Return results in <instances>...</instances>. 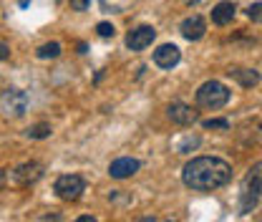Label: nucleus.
Here are the masks:
<instances>
[{
    "mask_svg": "<svg viewBox=\"0 0 262 222\" xmlns=\"http://www.w3.org/2000/svg\"><path fill=\"white\" fill-rule=\"evenodd\" d=\"M229 179H232V167L220 157H194L182 169V182L194 192L220 190Z\"/></svg>",
    "mask_w": 262,
    "mask_h": 222,
    "instance_id": "f257e3e1",
    "label": "nucleus"
},
{
    "mask_svg": "<svg viewBox=\"0 0 262 222\" xmlns=\"http://www.w3.org/2000/svg\"><path fill=\"white\" fill-rule=\"evenodd\" d=\"M260 197H262V162H257V164L247 172V177H245V182H242L239 212H242V215L252 212V210L257 207V199H260Z\"/></svg>",
    "mask_w": 262,
    "mask_h": 222,
    "instance_id": "f03ea898",
    "label": "nucleus"
},
{
    "mask_svg": "<svg viewBox=\"0 0 262 222\" xmlns=\"http://www.w3.org/2000/svg\"><path fill=\"white\" fill-rule=\"evenodd\" d=\"M227 101H229V89L225 84H220V81H207V84H202L196 89V106H202V109L214 111V109L227 106Z\"/></svg>",
    "mask_w": 262,
    "mask_h": 222,
    "instance_id": "7ed1b4c3",
    "label": "nucleus"
},
{
    "mask_svg": "<svg viewBox=\"0 0 262 222\" xmlns=\"http://www.w3.org/2000/svg\"><path fill=\"white\" fill-rule=\"evenodd\" d=\"M53 190H56V194H58L61 199H66V202H76V199L83 194V190H86V182H83L81 174H63V177L56 179Z\"/></svg>",
    "mask_w": 262,
    "mask_h": 222,
    "instance_id": "20e7f679",
    "label": "nucleus"
},
{
    "mask_svg": "<svg viewBox=\"0 0 262 222\" xmlns=\"http://www.w3.org/2000/svg\"><path fill=\"white\" fill-rule=\"evenodd\" d=\"M28 101H31L28 94H26V91H20V89H10V91H5V94L0 96V104H3L5 114H8V116H13V119H18V116H23V114H26Z\"/></svg>",
    "mask_w": 262,
    "mask_h": 222,
    "instance_id": "39448f33",
    "label": "nucleus"
},
{
    "mask_svg": "<svg viewBox=\"0 0 262 222\" xmlns=\"http://www.w3.org/2000/svg\"><path fill=\"white\" fill-rule=\"evenodd\" d=\"M40 177H43V164L40 162H26V164L13 169V182L18 187H31Z\"/></svg>",
    "mask_w": 262,
    "mask_h": 222,
    "instance_id": "423d86ee",
    "label": "nucleus"
},
{
    "mask_svg": "<svg viewBox=\"0 0 262 222\" xmlns=\"http://www.w3.org/2000/svg\"><path fill=\"white\" fill-rule=\"evenodd\" d=\"M166 114H169V119H171L177 127H192V124H196V111L192 109V106L182 104V101L169 104Z\"/></svg>",
    "mask_w": 262,
    "mask_h": 222,
    "instance_id": "0eeeda50",
    "label": "nucleus"
},
{
    "mask_svg": "<svg viewBox=\"0 0 262 222\" xmlns=\"http://www.w3.org/2000/svg\"><path fill=\"white\" fill-rule=\"evenodd\" d=\"M154 38H157V31L151 26H139L126 35V48L129 51H144L146 46H151Z\"/></svg>",
    "mask_w": 262,
    "mask_h": 222,
    "instance_id": "6e6552de",
    "label": "nucleus"
},
{
    "mask_svg": "<svg viewBox=\"0 0 262 222\" xmlns=\"http://www.w3.org/2000/svg\"><path fill=\"white\" fill-rule=\"evenodd\" d=\"M182 61V53H179V48L174 46V43H164L159 46L157 51H154V64L159 66V68H174V66Z\"/></svg>",
    "mask_w": 262,
    "mask_h": 222,
    "instance_id": "1a4fd4ad",
    "label": "nucleus"
},
{
    "mask_svg": "<svg viewBox=\"0 0 262 222\" xmlns=\"http://www.w3.org/2000/svg\"><path fill=\"white\" fill-rule=\"evenodd\" d=\"M139 167H141V162L134 157H121V159H114L111 162V167H108V174L114 177V179H126L131 174H136L139 172Z\"/></svg>",
    "mask_w": 262,
    "mask_h": 222,
    "instance_id": "9d476101",
    "label": "nucleus"
},
{
    "mask_svg": "<svg viewBox=\"0 0 262 222\" xmlns=\"http://www.w3.org/2000/svg\"><path fill=\"white\" fill-rule=\"evenodd\" d=\"M179 31L182 35L187 38V41H202L204 38V33H207V23H204V18L202 15H189V18H184L182 21V26H179Z\"/></svg>",
    "mask_w": 262,
    "mask_h": 222,
    "instance_id": "9b49d317",
    "label": "nucleus"
},
{
    "mask_svg": "<svg viewBox=\"0 0 262 222\" xmlns=\"http://www.w3.org/2000/svg\"><path fill=\"white\" fill-rule=\"evenodd\" d=\"M234 3H217L214 5V10H212V23L214 26H227V23H232V18H234Z\"/></svg>",
    "mask_w": 262,
    "mask_h": 222,
    "instance_id": "f8f14e48",
    "label": "nucleus"
},
{
    "mask_svg": "<svg viewBox=\"0 0 262 222\" xmlns=\"http://www.w3.org/2000/svg\"><path fill=\"white\" fill-rule=\"evenodd\" d=\"M227 73L234 78V81H239L245 89H252V86H257V84H260V73H257V71H252V68H229Z\"/></svg>",
    "mask_w": 262,
    "mask_h": 222,
    "instance_id": "ddd939ff",
    "label": "nucleus"
},
{
    "mask_svg": "<svg viewBox=\"0 0 262 222\" xmlns=\"http://www.w3.org/2000/svg\"><path fill=\"white\" fill-rule=\"evenodd\" d=\"M35 56H38V58H58V56H61V43H56V41H53V43H43V46L35 51Z\"/></svg>",
    "mask_w": 262,
    "mask_h": 222,
    "instance_id": "4468645a",
    "label": "nucleus"
},
{
    "mask_svg": "<svg viewBox=\"0 0 262 222\" xmlns=\"http://www.w3.org/2000/svg\"><path fill=\"white\" fill-rule=\"evenodd\" d=\"M26 134L31 136V139H46V136H51V124H33V127L26 129Z\"/></svg>",
    "mask_w": 262,
    "mask_h": 222,
    "instance_id": "2eb2a0df",
    "label": "nucleus"
},
{
    "mask_svg": "<svg viewBox=\"0 0 262 222\" xmlns=\"http://www.w3.org/2000/svg\"><path fill=\"white\" fill-rule=\"evenodd\" d=\"M247 18H250L252 23H262V0L260 3H252V5L247 8Z\"/></svg>",
    "mask_w": 262,
    "mask_h": 222,
    "instance_id": "dca6fc26",
    "label": "nucleus"
},
{
    "mask_svg": "<svg viewBox=\"0 0 262 222\" xmlns=\"http://www.w3.org/2000/svg\"><path fill=\"white\" fill-rule=\"evenodd\" d=\"M202 127L204 129H229V122L227 119H207V122H202Z\"/></svg>",
    "mask_w": 262,
    "mask_h": 222,
    "instance_id": "f3484780",
    "label": "nucleus"
},
{
    "mask_svg": "<svg viewBox=\"0 0 262 222\" xmlns=\"http://www.w3.org/2000/svg\"><path fill=\"white\" fill-rule=\"evenodd\" d=\"M96 33L101 35V38H114L116 28H114L111 23H98V26H96Z\"/></svg>",
    "mask_w": 262,
    "mask_h": 222,
    "instance_id": "a211bd4d",
    "label": "nucleus"
},
{
    "mask_svg": "<svg viewBox=\"0 0 262 222\" xmlns=\"http://www.w3.org/2000/svg\"><path fill=\"white\" fill-rule=\"evenodd\" d=\"M91 5V0H71V8L73 10H86Z\"/></svg>",
    "mask_w": 262,
    "mask_h": 222,
    "instance_id": "6ab92c4d",
    "label": "nucleus"
},
{
    "mask_svg": "<svg viewBox=\"0 0 262 222\" xmlns=\"http://www.w3.org/2000/svg\"><path fill=\"white\" fill-rule=\"evenodd\" d=\"M196 144H199V139H192V136H189V139H184V144H182V147H179V152H187V149H189V147H196Z\"/></svg>",
    "mask_w": 262,
    "mask_h": 222,
    "instance_id": "aec40b11",
    "label": "nucleus"
},
{
    "mask_svg": "<svg viewBox=\"0 0 262 222\" xmlns=\"http://www.w3.org/2000/svg\"><path fill=\"white\" fill-rule=\"evenodd\" d=\"M5 58H10V48L5 43H0V61H5Z\"/></svg>",
    "mask_w": 262,
    "mask_h": 222,
    "instance_id": "412c9836",
    "label": "nucleus"
},
{
    "mask_svg": "<svg viewBox=\"0 0 262 222\" xmlns=\"http://www.w3.org/2000/svg\"><path fill=\"white\" fill-rule=\"evenodd\" d=\"M5 182H8V174H5V169H0V190L5 187Z\"/></svg>",
    "mask_w": 262,
    "mask_h": 222,
    "instance_id": "4be33fe9",
    "label": "nucleus"
},
{
    "mask_svg": "<svg viewBox=\"0 0 262 222\" xmlns=\"http://www.w3.org/2000/svg\"><path fill=\"white\" fill-rule=\"evenodd\" d=\"M78 222H96V217H89V215H83V217H78Z\"/></svg>",
    "mask_w": 262,
    "mask_h": 222,
    "instance_id": "5701e85b",
    "label": "nucleus"
},
{
    "mask_svg": "<svg viewBox=\"0 0 262 222\" xmlns=\"http://www.w3.org/2000/svg\"><path fill=\"white\" fill-rule=\"evenodd\" d=\"M28 3H31V0H18V5H20V8H28Z\"/></svg>",
    "mask_w": 262,
    "mask_h": 222,
    "instance_id": "b1692460",
    "label": "nucleus"
},
{
    "mask_svg": "<svg viewBox=\"0 0 262 222\" xmlns=\"http://www.w3.org/2000/svg\"><path fill=\"white\" fill-rule=\"evenodd\" d=\"M184 3H187V5H196L199 0H184Z\"/></svg>",
    "mask_w": 262,
    "mask_h": 222,
    "instance_id": "393cba45",
    "label": "nucleus"
}]
</instances>
